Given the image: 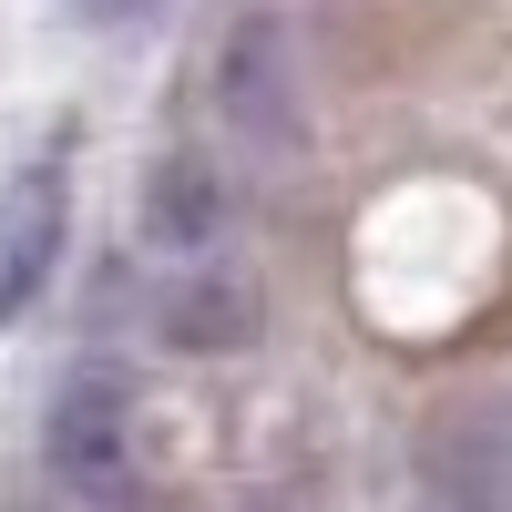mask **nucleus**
Returning <instances> with one entry per match:
<instances>
[{"label":"nucleus","mask_w":512,"mask_h":512,"mask_svg":"<svg viewBox=\"0 0 512 512\" xmlns=\"http://www.w3.org/2000/svg\"><path fill=\"white\" fill-rule=\"evenodd\" d=\"M41 472H52L72 502H113L134 482V379L113 359L62 369L52 410H41Z\"/></svg>","instance_id":"nucleus-1"},{"label":"nucleus","mask_w":512,"mask_h":512,"mask_svg":"<svg viewBox=\"0 0 512 512\" xmlns=\"http://www.w3.org/2000/svg\"><path fill=\"white\" fill-rule=\"evenodd\" d=\"M216 113L256 154H287L308 134V82H297V41L277 11H236V31L216 41Z\"/></svg>","instance_id":"nucleus-2"},{"label":"nucleus","mask_w":512,"mask_h":512,"mask_svg":"<svg viewBox=\"0 0 512 512\" xmlns=\"http://www.w3.org/2000/svg\"><path fill=\"white\" fill-rule=\"evenodd\" d=\"M62 226H72L62 164H31V175L0 195V328L41 308V287H52V267H62Z\"/></svg>","instance_id":"nucleus-3"},{"label":"nucleus","mask_w":512,"mask_h":512,"mask_svg":"<svg viewBox=\"0 0 512 512\" xmlns=\"http://www.w3.org/2000/svg\"><path fill=\"white\" fill-rule=\"evenodd\" d=\"M226 216H236V185H226L205 154H154V164H144V195H134L144 246H164V256H185V267H205V246L226 236Z\"/></svg>","instance_id":"nucleus-4"},{"label":"nucleus","mask_w":512,"mask_h":512,"mask_svg":"<svg viewBox=\"0 0 512 512\" xmlns=\"http://www.w3.org/2000/svg\"><path fill=\"white\" fill-rule=\"evenodd\" d=\"M154 338L185 359H226L256 338V287L236 267H175V287L154 297Z\"/></svg>","instance_id":"nucleus-5"},{"label":"nucleus","mask_w":512,"mask_h":512,"mask_svg":"<svg viewBox=\"0 0 512 512\" xmlns=\"http://www.w3.org/2000/svg\"><path fill=\"white\" fill-rule=\"evenodd\" d=\"M62 11H82V21H144V11H164V0H62Z\"/></svg>","instance_id":"nucleus-6"},{"label":"nucleus","mask_w":512,"mask_h":512,"mask_svg":"<svg viewBox=\"0 0 512 512\" xmlns=\"http://www.w3.org/2000/svg\"><path fill=\"white\" fill-rule=\"evenodd\" d=\"M451 512H512V502H502V492H461Z\"/></svg>","instance_id":"nucleus-7"}]
</instances>
